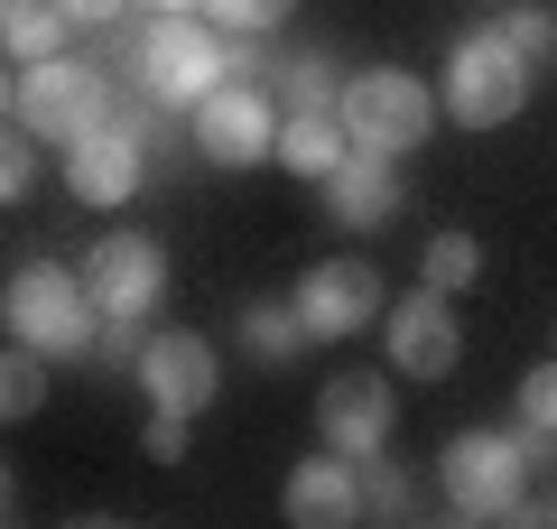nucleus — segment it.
Returning a JSON list of instances; mask_svg holds the SVG:
<instances>
[{
	"label": "nucleus",
	"instance_id": "6ab92c4d",
	"mask_svg": "<svg viewBox=\"0 0 557 529\" xmlns=\"http://www.w3.org/2000/svg\"><path fill=\"white\" fill-rule=\"evenodd\" d=\"M38 399H47V353L10 344V353H0V428H20V418H38Z\"/></svg>",
	"mask_w": 557,
	"mask_h": 529
},
{
	"label": "nucleus",
	"instance_id": "9d476101",
	"mask_svg": "<svg viewBox=\"0 0 557 529\" xmlns=\"http://www.w3.org/2000/svg\"><path fill=\"white\" fill-rule=\"evenodd\" d=\"M298 325H307V344H344V334H362V325H381V279H372V260H317V270L298 279Z\"/></svg>",
	"mask_w": 557,
	"mask_h": 529
},
{
	"label": "nucleus",
	"instance_id": "2eb2a0df",
	"mask_svg": "<svg viewBox=\"0 0 557 529\" xmlns=\"http://www.w3.org/2000/svg\"><path fill=\"white\" fill-rule=\"evenodd\" d=\"M325 205H335V223H354V233H381V223L399 214V176L381 149H344V168L325 176Z\"/></svg>",
	"mask_w": 557,
	"mask_h": 529
},
{
	"label": "nucleus",
	"instance_id": "5701e85b",
	"mask_svg": "<svg viewBox=\"0 0 557 529\" xmlns=\"http://www.w3.org/2000/svg\"><path fill=\"white\" fill-rule=\"evenodd\" d=\"M493 28H502V38H511L530 65H539V57H557V10H548V0H511Z\"/></svg>",
	"mask_w": 557,
	"mask_h": 529
},
{
	"label": "nucleus",
	"instance_id": "dca6fc26",
	"mask_svg": "<svg viewBox=\"0 0 557 529\" xmlns=\"http://www.w3.org/2000/svg\"><path fill=\"white\" fill-rule=\"evenodd\" d=\"M344 149H354V131H344V112H288V121H278V168H288V176H317V186H325V176H335L344 168Z\"/></svg>",
	"mask_w": 557,
	"mask_h": 529
},
{
	"label": "nucleus",
	"instance_id": "2f4dec72",
	"mask_svg": "<svg viewBox=\"0 0 557 529\" xmlns=\"http://www.w3.org/2000/svg\"><path fill=\"white\" fill-rule=\"evenodd\" d=\"M548 520H557V492H548Z\"/></svg>",
	"mask_w": 557,
	"mask_h": 529
},
{
	"label": "nucleus",
	"instance_id": "aec40b11",
	"mask_svg": "<svg viewBox=\"0 0 557 529\" xmlns=\"http://www.w3.org/2000/svg\"><path fill=\"white\" fill-rule=\"evenodd\" d=\"M242 353H251V362H298V353H307L298 307H251V316H242Z\"/></svg>",
	"mask_w": 557,
	"mask_h": 529
},
{
	"label": "nucleus",
	"instance_id": "4468645a",
	"mask_svg": "<svg viewBox=\"0 0 557 529\" xmlns=\"http://www.w3.org/2000/svg\"><path fill=\"white\" fill-rule=\"evenodd\" d=\"M288 520L298 529H354L362 520V465L354 455H307L298 473H288Z\"/></svg>",
	"mask_w": 557,
	"mask_h": 529
},
{
	"label": "nucleus",
	"instance_id": "c85d7f7f",
	"mask_svg": "<svg viewBox=\"0 0 557 529\" xmlns=\"http://www.w3.org/2000/svg\"><path fill=\"white\" fill-rule=\"evenodd\" d=\"M10 102H20V84H10V75H0V121H10Z\"/></svg>",
	"mask_w": 557,
	"mask_h": 529
},
{
	"label": "nucleus",
	"instance_id": "a211bd4d",
	"mask_svg": "<svg viewBox=\"0 0 557 529\" xmlns=\"http://www.w3.org/2000/svg\"><path fill=\"white\" fill-rule=\"evenodd\" d=\"M418 279H428V288H474L483 279V242L474 233H428V251H418Z\"/></svg>",
	"mask_w": 557,
	"mask_h": 529
},
{
	"label": "nucleus",
	"instance_id": "c756f323",
	"mask_svg": "<svg viewBox=\"0 0 557 529\" xmlns=\"http://www.w3.org/2000/svg\"><path fill=\"white\" fill-rule=\"evenodd\" d=\"M0 520H10V465H0Z\"/></svg>",
	"mask_w": 557,
	"mask_h": 529
},
{
	"label": "nucleus",
	"instance_id": "20e7f679",
	"mask_svg": "<svg viewBox=\"0 0 557 529\" xmlns=\"http://www.w3.org/2000/svg\"><path fill=\"white\" fill-rule=\"evenodd\" d=\"M121 102H112V75L102 65H84V57H47V65H28L20 75V102H10V121H20L38 149H75L84 131H102Z\"/></svg>",
	"mask_w": 557,
	"mask_h": 529
},
{
	"label": "nucleus",
	"instance_id": "39448f33",
	"mask_svg": "<svg viewBox=\"0 0 557 529\" xmlns=\"http://www.w3.org/2000/svg\"><path fill=\"white\" fill-rule=\"evenodd\" d=\"M437 483H446V510H456V520H530V465H520V446L502 428H465L456 446L437 455Z\"/></svg>",
	"mask_w": 557,
	"mask_h": 529
},
{
	"label": "nucleus",
	"instance_id": "b1692460",
	"mask_svg": "<svg viewBox=\"0 0 557 529\" xmlns=\"http://www.w3.org/2000/svg\"><path fill=\"white\" fill-rule=\"evenodd\" d=\"M298 0H205V20L214 28H233V38H270L278 20H288Z\"/></svg>",
	"mask_w": 557,
	"mask_h": 529
},
{
	"label": "nucleus",
	"instance_id": "4be33fe9",
	"mask_svg": "<svg viewBox=\"0 0 557 529\" xmlns=\"http://www.w3.org/2000/svg\"><path fill=\"white\" fill-rule=\"evenodd\" d=\"M278 94H288V112H335L344 75L325 57H288V75H278Z\"/></svg>",
	"mask_w": 557,
	"mask_h": 529
},
{
	"label": "nucleus",
	"instance_id": "f3484780",
	"mask_svg": "<svg viewBox=\"0 0 557 529\" xmlns=\"http://www.w3.org/2000/svg\"><path fill=\"white\" fill-rule=\"evenodd\" d=\"M0 57L20 65L65 57V0H0Z\"/></svg>",
	"mask_w": 557,
	"mask_h": 529
},
{
	"label": "nucleus",
	"instance_id": "1a4fd4ad",
	"mask_svg": "<svg viewBox=\"0 0 557 529\" xmlns=\"http://www.w3.org/2000/svg\"><path fill=\"white\" fill-rule=\"evenodd\" d=\"M139 186H149V139H139L131 112H112L102 131H84L65 149V196L75 205H131Z\"/></svg>",
	"mask_w": 557,
	"mask_h": 529
},
{
	"label": "nucleus",
	"instance_id": "412c9836",
	"mask_svg": "<svg viewBox=\"0 0 557 529\" xmlns=\"http://www.w3.org/2000/svg\"><path fill=\"white\" fill-rule=\"evenodd\" d=\"M418 510V473L391 455H362V520H409Z\"/></svg>",
	"mask_w": 557,
	"mask_h": 529
},
{
	"label": "nucleus",
	"instance_id": "7c9ffc66",
	"mask_svg": "<svg viewBox=\"0 0 557 529\" xmlns=\"http://www.w3.org/2000/svg\"><path fill=\"white\" fill-rule=\"evenodd\" d=\"M149 10H196V0H149Z\"/></svg>",
	"mask_w": 557,
	"mask_h": 529
},
{
	"label": "nucleus",
	"instance_id": "7ed1b4c3",
	"mask_svg": "<svg viewBox=\"0 0 557 529\" xmlns=\"http://www.w3.org/2000/svg\"><path fill=\"white\" fill-rule=\"evenodd\" d=\"M223 75H233L223 65V38L205 20H186V10H159V28H139V47H131V84L159 112H196Z\"/></svg>",
	"mask_w": 557,
	"mask_h": 529
},
{
	"label": "nucleus",
	"instance_id": "423d86ee",
	"mask_svg": "<svg viewBox=\"0 0 557 529\" xmlns=\"http://www.w3.org/2000/svg\"><path fill=\"white\" fill-rule=\"evenodd\" d=\"M335 112H344V131H354V149H381V158H409L418 139L437 131L428 84L399 75V65H362V75L335 94Z\"/></svg>",
	"mask_w": 557,
	"mask_h": 529
},
{
	"label": "nucleus",
	"instance_id": "9b49d317",
	"mask_svg": "<svg viewBox=\"0 0 557 529\" xmlns=\"http://www.w3.org/2000/svg\"><path fill=\"white\" fill-rule=\"evenodd\" d=\"M381 334H391V362L409 381H446L465 362V325H456V307H446V288H428V279H418V297H399V307L381 316Z\"/></svg>",
	"mask_w": 557,
	"mask_h": 529
},
{
	"label": "nucleus",
	"instance_id": "f257e3e1",
	"mask_svg": "<svg viewBox=\"0 0 557 529\" xmlns=\"http://www.w3.org/2000/svg\"><path fill=\"white\" fill-rule=\"evenodd\" d=\"M0 325H10V344L47 353V362H75V353H94V297H84V270H65V260H20V270L0 279Z\"/></svg>",
	"mask_w": 557,
	"mask_h": 529
},
{
	"label": "nucleus",
	"instance_id": "cd10ccee",
	"mask_svg": "<svg viewBox=\"0 0 557 529\" xmlns=\"http://www.w3.org/2000/svg\"><path fill=\"white\" fill-rule=\"evenodd\" d=\"M121 10H131V0H65V20H75V28H112Z\"/></svg>",
	"mask_w": 557,
	"mask_h": 529
},
{
	"label": "nucleus",
	"instance_id": "6e6552de",
	"mask_svg": "<svg viewBox=\"0 0 557 529\" xmlns=\"http://www.w3.org/2000/svg\"><path fill=\"white\" fill-rule=\"evenodd\" d=\"M84 297H94V316H131V325H149L168 297V251L149 233H112L84 251Z\"/></svg>",
	"mask_w": 557,
	"mask_h": 529
},
{
	"label": "nucleus",
	"instance_id": "a878e982",
	"mask_svg": "<svg viewBox=\"0 0 557 529\" xmlns=\"http://www.w3.org/2000/svg\"><path fill=\"white\" fill-rule=\"evenodd\" d=\"M520 428H548V436H557V362L520 372Z\"/></svg>",
	"mask_w": 557,
	"mask_h": 529
},
{
	"label": "nucleus",
	"instance_id": "f8f14e48",
	"mask_svg": "<svg viewBox=\"0 0 557 529\" xmlns=\"http://www.w3.org/2000/svg\"><path fill=\"white\" fill-rule=\"evenodd\" d=\"M391 428H399V399H391V381H381V372H335L317 391V436L335 455H354V465L391 446Z\"/></svg>",
	"mask_w": 557,
	"mask_h": 529
},
{
	"label": "nucleus",
	"instance_id": "0eeeda50",
	"mask_svg": "<svg viewBox=\"0 0 557 529\" xmlns=\"http://www.w3.org/2000/svg\"><path fill=\"white\" fill-rule=\"evenodd\" d=\"M186 121H196V149L214 168H270V149H278V94H260L242 75H223Z\"/></svg>",
	"mask_w": 557,
	"mask_h": 529
},
{
	"label": "nucleus",
	"instance_id": "bb28decb",
	"mask_svg": "<svg viewBox=\"0 0 557 529\" xmlns=\"http://www.w3.org/2000/svg\"><path fill=\"white\" fill-rule=\"evenodd\" d=\"M186 428H196L186 409H159L149 428H139V455H149V465H177V455H186Z\"/></svg>",
	"mask_w": 557,
	"mask_h": 529
},
{
	"label": "nucleus",
	"instance_id": "393cba45",
	"mask_svg": "<svg viewBox=\"0 0 557 529\" xmlns=\"http://www.w3.org/2000/svg\"><path fill=\"white\" fill-rule=\"evenodd\" d=\"M28 186H38V139L0 121V205H20Z\"/></svg>",
	"mask_w": 557,
	"mask_h": 529
},
{
	"label": "nucleus",
	"instance_id": "ddd939ff",
	"mask_svg": "<svg viewBox=\"0 0 557 529\" xmlns=\"http://www.w3.org/2000/svg\"><path fill=\"white\" fill-rule=\"evenodd\" d=\"M139 391L159 399V409L205 418V409H214V391H223L214 344H205V334H149V344H139Z\"/></svg>",
	"mask_w": 557,
	"mask_h": 529
},
{
	"label": "nucleus",
	"instance_id": "f03ea898",
	"mask_svg": "<svg viewBox=\"0 0 557 529\" xmlns=\"http://www.w3.org/2000/svg\"><path fill=\"white\" fill-rule=\"evenodd\" d=\"M530 75L539 65L520 57L511 38H502L493 20L483 28H465L456 47H446V84H437V112L446 121H465V131H502V121L530 102Z\"/></svg>",
	"mask_w": 557,
	"mask_h": 529
}]
</instances>
